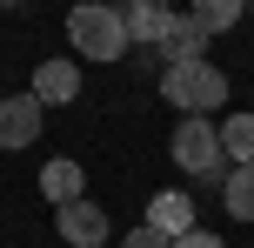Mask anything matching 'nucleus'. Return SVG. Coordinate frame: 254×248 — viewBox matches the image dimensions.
<instances>
[{"instance_id":"obj_1","label":"nucleus","mask_w":254,"mask_h":248,"mask_svg":"<svg viewBox=\"0 0 254 248\" xmlns=\"http://www.w3.org/2000/svg\"><path fill=\"white\" fill-rule=\"evenodd\" d=\"M161 101L181 107V121H207L214 107H228V74L214 61H188V67H161Z\"/></svg>"},{"instance_id":"obj_2","label":"nucleus","mask_w":254,"mask_h":248,"mask_svg":"<svg viewBox=\"0 0 254 248\" xmlns=\"http://www.w3.org/2000/svg\"><path fill=\"white\" fill-rule=\"evenodd\" d=\"M67 40H74V54H87V61H127V20H121V7H74L67 13Z\"/></svg>"},{"instance_id":"obj_3","label":"nucleus","mask_w":254,"mask_h":248,"mask_svg":"<svg viewBox=\"0 0 254 248\" xmlns=\"http://www.w3.org/2000/svg\"><path fill=\"white\" fill-rule=\"evenodd\" d=\"M181 174H201V181H228V155H221V128L214 121H181L174 141H167Z\"/></svg>"},{"instance_id":"obj_4","label":"nucleus","mask_w":254,"mask_h":248,"mask_svg":"<svg viewBox=\"0 0 254 248\" xmlns=\"http://www.w3.org/2000/svg\"><path fill=\"white\" fill-rule=\"evenodd\" d=\"M54 228H61V242L67 248H101L107 235H114V222H107V208L101 201H67V208H54Z\"/></svg>"},{"instance_id":"obj_5","label":"nucleus","mask_w":254,"mask_h":248,"mask_svg":"<svg viewBox=\"0 0 254 248\" xmlns=\"http://www.w3.org/2000/svg\"><path fill=\"white\" fill-rule=\"evenodd\" d=\"M40 128H47V107L34 94H7L0 101V148H34Z\"/></svg>"},{"instance_id":"obj_6","label":"nucleus","mask_w":254,"mask_h":248,"mask_svg":"<svg viewBox=\"0 0 254 248\" xmlns=\"http://www.w3.org/2000/svg\"><path fill=\"white\" fill-rule=\"evenodd\" d=\"M27 94H34L40 107H67V101L80 94V61H67V54L40 61V67H34V87H27Z\"/></svg>"},{"instance_id":"obj_7","label":"nucleus","mask_w":254,"mask_h":248,"mask_svg":"<svg viewBox=\"0 0 254 248\" xmlns=\"http://www.w3.org/2000/svg\"><path fill=\"white\" fill-rule=\"evenodd\" d=\"M147 228H154V235H167V242L194 235V201L181 195V188H161V195L147 201Z\"/></svg>"},{"instance_id":"obj_8","label":"nucleus","mask_w":254,"mask_h":248,"mask_svg":"<svg viewBox=\"0 0 254 248\" xmlns=\"http://www.w3.org/2000/svg\"><path fill=\"white\" fill-rule=\"evenodd\" d=\"M154 54H161V67H188V61H207V34L188 20V13H174V27H167V40H161Z\"/></svg>"},{"instance_id":"obj_9","label":"nucleus","mask_w":254,"mask_h":248,"mask_svg":"<svg viewBox=\"0 0 254 248\" xmlns=\"http://www.w3.org/2000/svg\"><path fill=\"white\" fill-rule=\"evenodd\" d=\"M121 20H127V40H140V47H161L167 40V27H174V13L167 7H154V0H134V7H121Z\"/></svg>"},{"instance_id":"obj_10","label":"nucleus","mask_w":254,"mask_h":248,"mask_svg":"<svg viewBox=\"0 0 254 248\" xmlns=\"http://www.w3.org/2000/svg\"><path fill=\"white\" fill-rule=\"evenodd\" d=\"M40 195H47L54 208L80 201L87 195V168H80V161H47V168H40Z\"/></svg>"},{"instance_id":"obj_11","label":"nucleus","mask_w":254,"mask_h":248,"mask_svg":"<svg viewBox=\"0 0 254 248\" xmlns=\"http://www.w3.org/2000/svg\"><path fill=\"white\" fill-rule=\"evenodd\" d=\"M214 128H221L228 168H248V161H254V114H228V121H214Z\"/></svg>"},{"instance_id":"obj_12","label":"nucleus","mask_w":254,"mask_h":248,"mask_svg":"<svg viewBox=\"0 0 254 248\" xmlns=\"http://www.w3.org/2000/svg\"><path fill=\"white\" fill-rule=\"evenodd\" d=\"M221 208H228L234 222H254V161H248V168H228V181H221Z\"/></svg>"},{"instance_id":"obj_13","label":"nucleus","mask_w":254,"mask_h":248,"mask_svg":"<svg viewBox=\"0 0 254 248\" xmlns=\"http://www.w3.org/2000/svg\"><path fill=\"white\" fill-rule=\"evenodd\" d=\"M188 20L201 27V34H228V27L241 20V0H201V7H188Z\"/></svg>"},{"instance_id":"obj_14","label":"nucleus","mask_w":254,"mask_h":248,"mask_svg":"<svg viewBox=\"0 0 254 248\" xmlns=\"http://www.w3.org/2000/svg\"><path fill=\"white\" fill-rule=\"evenodd\" d=\"M121 248H174V242H167V235H154V228L140 222V228H127V235H121Z\"/></svg>"},{"instance_id":"obj_15","label":"nucleus","mask_w":254,"mask_h":248,"mask_svg":"<svg viewBox=\"0 0 254 248\" xmlns=\"http://www.w3.org/2000/svg\"><path fill=\"white\" fill-rule=\"evenodd\" d=\"M174 248H228V242H221V235H214V228H194V235H181Z\"/></svg>"}]
</instances>
